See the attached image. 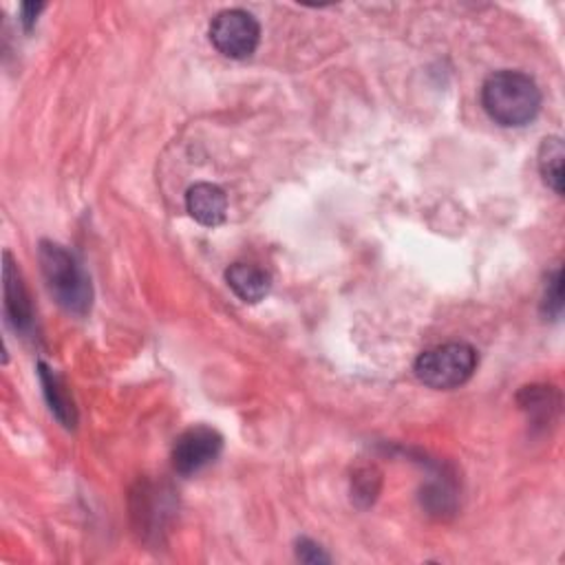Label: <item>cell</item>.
<instances>
[{"label":"cell","instance_id":"1","mask_svg":"<svg viewBox=\"0 0 565 565\" xmlns=\"http://www.w3.org/2000/svg\"><path fill=\"white\" fill-rule=\"evenodd\" d=\"M541 88L524 71L502 69L482 84V107L504 129H521L541 111Z\"/></svg>","mask_w":565,"mask_h":565},{"label":"cell","instance_id":"2","mask_svg":"<svg viewBox=\"0 0 565 565\" xmlns=\"http://www.w3.org/2000/svg\"><path fill=\"white\" fill-rule=\"evenodd\" d=\"M38 261L53 301L64 312L84 316L93 303V286L75 254L60 243L40 241Z\"/></svg>","mask_w":565,"mask_h":565},{"label":"cell","instance_id":"3","mask_svg":"<svg viewBox=\"0 0 565 565\" xmlns=\"http://www.w3.org/2000/svg\"><path fill=\"white\" fill-rule=\"evenodd\" d=\"M478 351L468 342H446L418 356L413 371L418 381L437 392H450L466 385L478 369Z\"/></svg>","mask_w":565,"mask_h":565},{"label":"cell","instance_id":"4","mask_svg":"<svg viewBox=\"0 0 565 565\" xmlns=\"http://www.w3.org/2000/svg\"><path fill=\"white\" fill-rule=\"evenodd\" d=\"M208 36L221 56L230 60H245L261 43V27L250 12L224 10L213 19Z\"/></svg>","mask_w":565,"mask_h":565},{"label":"cell","instance_id":"5","mask_svg":"<svg viewBox=\"0 0 565 565\" xmlns=\"http://www.w3.org/2000/svg\"><path fill=\"white\" fill-rule=\"evenodd\" d=\"M224 450V437L213 426H191L172 446V466L179 476H197L200 470L217 461Z\"/></svg>","mask_w":565,"mask_h":565},{"label":"cell","instance_id":"6","mask_svg":"<svg viewBox=\"0 0 565 565\" xmlns=\"http://www.w3.org/2000/svg\"><path fill=\"white\" fill-rule=\"evenodd\" d=\"M3 288H5V316L8 323L19 332L27 334L34 325V308L23 274L10 252H5L3 265Z\"/></svg>","mask_w":565,"mask_h":565},{"label":"cell","instance_id":"7","mask_svg":"<svg viewBox=\"0 0 565 565\" xmlns=\"http://www.w3.org/2000/svg\"><path fill=\"white\" fill-rule=\"evenodd\" d=\"M185 211L200 226L217 228L228 217V197L217 183H195L185 193Z\"/></svg>","mask_w":565,"mask_h":565},{"label":"cell","instance_id":"8","mask_svg":"<svg viewBox=\"0 0 565 565\" xmlns=\"http://www.w3.org/2000/svg\"><path fill=\"white\" fill-rule=\"evenodd\" d=\"M226 282L237 299L250 305L263 301L272 290L269 272L252 263H232L226 269Z\"/></svg>","mask_w":565,"mask_h":565},{"label":"cell","instance_id":"9","mask_svg":"<svg viewBox=\"0 0 565 565\" xmlns=\"http://www.w3.org/2000/svg\"><path fill=\"white\" fill-rule=\"evenodd\" d=\"M38 375H40V385H43L47 405H49L51 413L56 416V420L62 426H67V429H75L77 411H75L73 398H71V394L67 389L64 381L60 378V375L53 369H49L45 362L38 364Z\"/></svg>","mask_w":565,"mask_h":565},{"label":"cell","instance_id":"10","mask_svg":"<svg viewBox=\"0 0 565 565\" xmlns=\"http://www.w3.org/2000/svg\"><path fill=\"white\" fill-rule=\"evenodd\" d=\"M563 159H565L563 140L545 137L539 146L537 164H539V172H541L545 185L552 188L556 195H563Z\"/></svg>","mask_w":565,"mask_h":565},{"label":"cell","instance_id":"11","mask_svg":"<svg viewBox=\"0 0 565 565\" xmlns=\"http://www.w3.org/2000/svg\"><path fill=\"white\" fill-rule=\"evenodd\" d=\"M519 405L521 409L530 416L532 422H552V418L558 413V394L554 392V387H526L519 394Z\"/></svg>","mask_w":565,"mask_h":565},{"label":"cell","instance_id":"12","mask_svg":"<svg viewBox=\"0 0 565 565\" xmlns=\"http://www.w3.org/2000/svg\"><path fill=\"white\" fill-rule=\"evenodd\" d=\"M541 312L543 316L550 318H558L563 312V272L561 267H556L548 280H545V292H543V301H541Z\"/></svg>","mask_w":565,"mask_h":565},{"label":"cell","instance_id":"13","mask_svg":"<svg viewBox=\"0 0 565 565\" xmlns=\"http://www.w3.org/2000/svg\"><path fill=\"white\" fill-rule=\"evenodd\" d=\"M297 558L303 561V563H310V565L329 563V554L316 541H312L308 537L297 541Z\"/></svg>","mask_w":565,"mask_h":565},{"label":"cell","instance_id":"14","mask_svg":"<svg viewBox=\"0 0 565 565\" xmlns=\"http://www.w3.org/2000/svg\"><path fill=\"white\" fill-rule=\"evenodd\" d=\"M45 10V5H36V3H25L23 8H21V23H23V27L29 32L34 25H36V21H38V14Z\"/></svg>","mask_w":565,"mask_h":565}]
</instances>
